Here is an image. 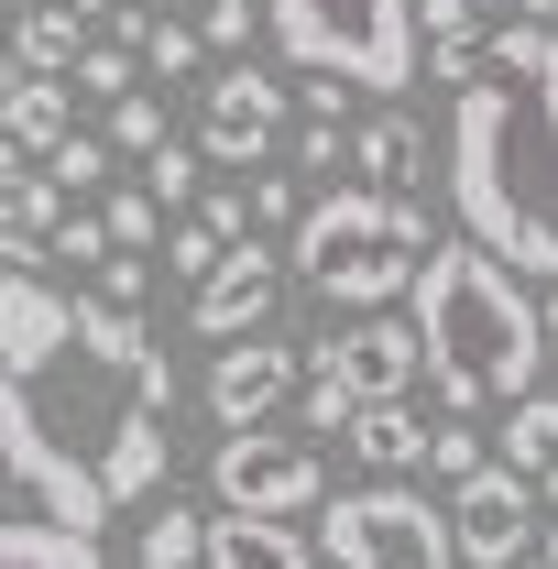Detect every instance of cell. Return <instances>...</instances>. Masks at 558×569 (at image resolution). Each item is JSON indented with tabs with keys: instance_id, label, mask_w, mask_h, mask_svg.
Returning <instances> with one entry per match:
<instances>
[{
	"instance_id": "obj_37",
	"label": "cell",
	"mask_w": 558,
	"mask_h": 569,
	"mask_svg": "<svg viewBox=\"0 0 558 569\" xmlns=\"http://www.w3.org/2000/svg\"><path fill=\"white\" fill-rule=\"evenodd\" d=\"M22 164H33V153H22V142H11V132H0V176H22Z\"/></svg>"
},
{
	"instance_id": "obj_26",
	"label": "cell",
	"mask_w": 558,
	"mask_h": 569,
	"mask_svg": "<svg viewBox=\"0 0 558 569\" xmlns=\"http://www.w3.org/2000/svg\"><path fill=\"white\" fill-rule=\"evenodd\" d=\"M44 176H56V198H88V187H110V142L99 132H67L44 153Z\"/></svg>"
},
{
	"instance_id": "obj_31",
	"label": "cell",
	"mask_w": 558,
	"mask_h": 569,
	"mask_svg": "<svg viewBox=\"0 0 558 569\" xmlns=\"http://www.w3.org/2000/svg\"><path fill=\"white\" fill-rule=\"evenodd\" d=\"M142 187H153V209H187V198H198V142H165V153L142 164Z\"/></svg>"
},
{
	"instance_id": "obj_42",
	"label": "cell",
	"mask_w": 558,
	"mask_h": 569,
	"mask_svg": "<svg viewBox=\"0 0 558 569\" xmlns=\"http://www.w3.org/2000/svg\"><path fill=\"white\" fill-rule=\"evenodd\" d=\"M515 569H548V559H537V548H526V559H515Z\"/></svg>"
},
{
	"instance_id": "obj_11",
	"label": "cell",
	"mask_w": 558,
	"mask_h": 569,
	"mask_svg": "<svg viewBox=\"0 0 558 569\" xmlns=\"http://www.w3.org/2000/svg\"><path fill=\"white\" fill-rule=\"evenodd\" d=\"M285 395H307V340H230V351L209 361V417L219 438H241V427H263L285 406Z\"/></svg>"
},
{
	"instance_id": "obj_3",
	"label": "cell",
	"mask_w": 558,
	"mask_h": 569,
	"mask_svg": "<svg viewBox=\"0 0 558 569\" xmlns=\"http://www.w3.org/2000/svg\"><path fill=\"white\" fill-rule=\"evenodd\" d=\"M417 351H427V383L449 417H492V406H526L537 372H548V329H537V296L515 263H492L482 241H438L427 252L417 296Z\"/></svg>"
},
{
	"instance_id": "obj_15",
	"label": "cell",
	"mask_w": 558,
	"mask_h": 569,
	"mask_svg": "<svg viewBox=\"0 0 558 569\" xmlns=\"http://www.w3.org/2000/svg\"><path fill=\"white\" fill-rule=\"evenodd\" d=\"M209 569H318V548L263 515H209Z\"/></svg>"
},
{
	"instance_id": "obj_12",
	"label": "cell",
	"mask_w": 558,
	"mask_h": 569,
	"mask_svg": "<svg viewBox=\"0 0 558 569\" xmlns=\"http://www.w3.org/2000/svg\"><path fill=\"white\" fill-rule=\"evenodd\" d=\"M275 307H285V263L263 252V230H252V241H230V263L187 296V329L230 351V340H263V329H275Z\"/></svg>"
},
{
	"instance_id": "obj_36",
	"label": "cell",
	"mask_w": 558,
	"mask_h": 569,
	"mask_svg": "<svg viewBox=\"0 0 558 569\" xmlns=\"http://www.w3.org/2000/svg\"><path fill=\"white\" fill-rule=\"evenodd\" d=\"M515 22H548V33H558V0H515Z\"/></svg>"
},
{
	"instance_id": "obj_25",
	"label": "cell",
	"mask_w": 558,
	"mask_h": 569,
	"mask_svg": "<svg viewBox=\"0 0 558 569\" xmlns=\"http://www.w3.org/2000/svg\"><path fill=\"white\" fill-rule=\"evenodd\" d=\"M219 263H230V241H219L209 219H176V241H165V274H176L187 296H198V284H209Z\"/></svg>"
},
{
	"instance_id": "obj_39",
	"label": "cell",
	"mask_w": 558,
	"mask_h": 569,
	"mask_svg": "<svg viewBox=\"0 0 558 569\" xmlns=\"http://www.w3.org/2000/svg\"><path fill=\"white\" fill-rule=\"evenodd\" d=\"M537 559H548V569H558V515H548V537H537Z\"/></svg>"
},
{
	"instance_id": "obj_18",
	"label": "cell",
	"mask_w": 558,
	"mask_h": 569,
	"mask_svg": "<svg viewBox=\"0 0 558 569\" xmlns=\"http://www.w3.org/2000/svg\"><path fill=\"white\" fill-rule=\"evenodd\" d=\"M361 471H427V417L417 406H372V417H350V438H340Z\"/></svg>"
},
{
	"instance_id": "obj_20",
	"label": "cell",
	"mask_w": 558,
	"mask_h": 569,
	"mask_svg": "<svg viewBox=\"0 0 558 569\" xmlns=\"http://www.w3.org/2000/svg\"><path fill=\"white\" fill-rule=\"evenodd\" d=\"M0 569H99V537L33 515V526H0Z\"/></svg>"
},
{
	"instance_id": "obj_9",
	"label": "cell",
	"mask_w": 558,
	"mask_h": 569,
	"mask_svg": "<svg viewBox=\"0 0 558 569\" xmlns=\"http://www.w3.org/2000/svg\"><path fill=\"white\" fill-rule=\"evenodd\" d=\"M285 110H296V88H285L275 67H230L198 88V164H219V176H263L285 153Z\"/></svg>"
},
{
	"instance_id": "obj_35",
	"label": "cell",
	"mask_w": 558,
	"mask_h": 569,
	"mask_svg": "<svg viewBox=\"0 0 558 569\" xmlns=\"http://www.w3.org/2000/svg\"><path fill=\"white\" fill-rule=\"evenodd\" d=\"M537 329H548V361H558V284L537 296Z\"/></svg>"
},
{
	"instance_id": "obj_28",
	"label": "cell",
	"mask_w": 558,
	"mask_h": 569,
	"mask_svg": "<svg viewBox=\"0 0 558 569\" xmlns=\"http://www.w3.org/2000/svg\"><path fill=\"white\" fill-rule=\"evenodd\" d=\"M99 219H110V252H153V241H165V209H153V187H121Z\"/></svg>"
},
{
	"instance_id": "obj_13",
	"label": "cell",
	"mask_w": 558,
	"mask_h": 569,
	"mask_svg": "<svg viewBox=\"0 0 558 569\" xmlns=\"http://www.w3.org/2000/svg\"><path fill=\"white\" fill-rule=\"evenodd\" d=\"M482 56H492V11L482 0H417V67L438 88H482Z\"/></svg>"
},
{
	"instance_id": "obj_21",
	"label": "cell",
	"mask_w": 558,
	"mask_h": 569,
	"mask_svg": "<svg viewBox=\"0 0 558 569\" xmlns=\"http://www.w3.org/2000/svg\"><path fill=\"white\" fill-rule=\"evenodd\" d=\"M56 219H67V198H56V176L44 164H22V176H0V241H56Z\"/></svg>"
},
{
	"instance_id": "obj_17",
	"label": "cell",
	"mask_w": 558,
	"mask_h": 569,
	"mask_svg": "<svg viewBox=\"0 0 558 569\" xmlns=\"http://www.w3.org/2000/svg\"><path fill=\"white\" fill-rule=\"evenodd\" d=\"M0 132L22 142L33 164L56 153V142L77 132V99H67V77H11V99H0Z\"/></svg>"
},
{
	"instance_id": "obj_7",
	"label": "cell",
	"mask_w": 558,
	"mask_h": 569,
	"mask_svg": "<svg viewBox=\"0 0 558 569\" xmlns=\"http://www.w3.org/2000/svg\"><path fill=\"white\" fill-rule=\"evenodd\" d=\"M329 569H460L449 503L406 493V482H361L329 503Z\"/></svg>"
},
{
	"instance_id": "obj_29",
	"label": "cell",
	"mask_w": 558,
	"mask_h": 569,
	"mask_svg": "<svg viewBox=\"0 0 558 569\" xmlns=\"http://www.w3.org/2000/svg\"><path fill=\"white\" fill-rule=\"evenodd\" d=\"M285 164H296V176H340L350 132H340V121H296V132H285Z\"/></svg>"
},
{
	"instance_id": "obj_41",
	"label": "cell",
	"mask_w": 558,
	"mask_h": 569,
	"mask_svg": "<svg viewBox=\"0 0 558 569\" xmlns=\"http://www.w3.org/2000/svg\"><path fill=\"white\" fill-rule=\"evenodd\" d=\"M11 77H22V67H11V56H0V99H11Z\"/></svg>"
},
{
	"instance_id": "obj_4",
	"label": "cell",
	"mask_w": 558,
	"mask_h": 569,
	"mask_svg": "<svg viewBox=\"0 0 558 569\" xmlns=\"http://www.w3.org/2000/svg\"><path fill=\"white\" fill-rule=\"evenodd\" d=\"M427 252H438V230H427L417 198H383V187H329V198H307V219H296L285 274H307L329 307H350V318H383L395 296H417Z\"/></svg>"
},
{
	"instance_id": "obj_24",
	"label": "cell",
	"mask_w": 558,
	"mask_h": 569,
	"mask_svg": "<svg viewBox=\"0 0 558 569\" xmlns=\"http://www.w3.org/2000/svg\"><path fill=\"white\" fill-rule=\"evenodd\" d=\"M67 88H88V99H132V88H142V56L121 44V33H99V44L77 56V77H67Z\"/></svg>"
},
{
	"instance_id": "obj_6",
	"label": "cell",
	"mask_w": 558,
	"mask_h": 569,
	"mask_svg": "<svg viewBox=\"0 0 558 569\" xmlns=\"http://www.w3.org/2000/svg\"><path fill=\"white\" fill-rule=\"evenodd\" d=\"M427 383V351H417V318H340L329 340H307V438H350V417L372 406H406Z\"/></svg>"
},
{
	"instance_id": "obj_10",
	"label": "cell",
	"mask_w": 558,
	"mask_h": 569,
	"mask_svg": "<svg viewBox=\"0 0 558 569\" xmlns=\"http://www.w3.org/2000/svg\"><path fill=\"white\" fill-rule=\"evenodd\" d=\"M449 537H460V569H515L537 537H548V503H537V482H526V471L482 460V471L449 493Z\"/></svg>"
},
{
	"instance_id": "obj_32",
	"label": "cell",
	"mask_w": 558,
	"mask_h": 569,
	"mask_svg": "<svg viewBox=\"0 0 558 569\" xmlns=\"http://www.w3.org/2000/svg\"><path fill=\"white\" fill-rule=\"evenodd\" d=\"M187 22H198V44H209V56H241V44H252V0H198Z\"/></svg>"
},
{
	"instance_id": "obj_27",
	"label": "cell",
	"mask_w": 558,
	"mask_h": 569,
	"mask_svg": "<svg viewBox=\"0 0 558 569\" xmlns=\"http://www.w3.org/2000/svg\"><path fill=\"white\" fill-rule=\"evenodd\" d=\"M492 449H482V427L471 417H449V427H427V471H438V482H449V493H460V482H471V471H482Z\"/></svg>"
},
{
	"instance_id": "obj_8",
	"label": "cell",
	"mask_w": 558,
	"mask_h": 569,
	"mask_svg": "<svg viewBox=\"0 0 558 569\" xmlns=\"http://www.w3.org/2000/svg\"><path fill=\"white\" fill-rule=\"evenodd\" d=\"M209 493L219 515H307V503L329 493V460H318V438H285V427H241V438H219L209 449Z\"/></svg>"
},
{
	"instance_id": "obj_5",
	"label": "cell",
	"mask_w": 558,
	"mask_h": 569,
	"mask_svg": "<svg viewBox=\"0 0 558 569\" xmlns=\"http://www.w3.org/2000/svg\"><path fill=\"white\" fill-rule=\"evenodd\" d=\"M263 33L296 77H340V88H417V0H263Z\"/></svg>"
},
{
	"instance_id": "obj_33",
	"label": "cell",
	"mask_w": 558,
	"mask_h": 569,
	"mask_svg": "<svg viewBox=\"0 0 558 569\" xmlns=\"http://www.w3.org/2000/svg\"><path fill=\"white\" fill-rule=\"evenodd\" d=\"M241 198H252V230H275V219H307V198H296V176H252Z\"/></svg>"
},
{
	"instance_id": "obj_40",
	"label": "cell",
	"mask_w": 558,
	"mask_h": 569,
	"mask_svg": "<svg viewBox=\"0 0 558 569\" xmlns=\"http://www.w3.org/2000/svg\"><path fill=\"white\" fill-rule=\"evenodd\" d=\"M0 56H11V0H0Z\"/></svg>"
},
{
	"instance_id": "obj_19",
	"label": "cell",
	"mask_w": 558,
	"mask_h": 569,
	"mask_svg": "<svg viewBox=\"0 0 558 569\" xmlns=\"http://www.w3.org/2000/svg\"><path fill=\"white\" fill-rule=\"evenodd\" d=\"M132 559H142V569H209V515H187V503L165 493L153 515H142Z\"/></svg>"
},
{
	"instance_id": "obj_16",
	"label": "cell",
	"mask_w": 558,
	"mask_h": 569,
	"mask_svg": "<svg viewBox=\"0 0 558 569\" xmlns=\"http://www.w3.org/2000/svg\"><path fill=\"white\" fill-rule=\"evenodd\" d=\"M88 44H99V33H88V11H67V0H44V11L11 22V67H22V77H77Z\"/></svg>"
},
{
	"instance_id": "obj_1",
	"label": "cell",
	"mask_w": 558,
	"mask_h": 569,
	"mask_svg": "<svg viewBox=\"0 0 558 569\" xmlns=\"http://www.w3.org/2000/svg\"><path fill=\"white\" fill-rule=\"evenodd\" d=\"M176 361L153 351L142 307L56 284L33 241H0V471L56 526L99 537L165 482Z\"/></svg>"
},
{
	"instance_id": "obj_23",
	"label": "cell",
	"mask_w": 558,
	"mask_h": 569,
	"mask_svg": "<svg viewBox=\"0 0 558 569\" xmlns=\"http://www.w3.org/2000/svg\"><path fill=\"white\" fill-rule=\"evenodd\" d=\"M99 142H110L121 164H153V153H165L176 132H165V110H153V99L132 88V99H110V132H99Z\"/></svg>"
},
{
	"instance_id": "obj_38",
	"label": "cell",
	"mask_w": 558,
	"mask_h": 569,
	"mask_svg": "<svg viewBox=\"0 0 558 569\" xmlns=\"http://www.w3.org/2000/svg\"><path fill=\"white\" fill-rule=\"evenodd\" d=\"M67 11H88V22H121V0H67Z\"/></svg>"
},
{
	"instance_id": "obj_34",
	"label": "cell",
	"mask_w": 558,
	"mask_h": 569,
	"mask_svg": "<svg viewBox=\"0 0 558 569\" xmlns=\"http://www.w3.org/2000/svg\"><path fill=\"white\" fill-rule=\"evenodd\" d=\"M142 284H153V263H142V252H110L88 296H110V307H142Z\"/></svg>"
},
{
	"instance_id": "obj_14",
	"label": "cell",
	"mask_w": 558,
	"mask_h": 569,
	"mask_svg": "<svg viewBox=\"0 0 558 569\" xmlns=\"http://www.w3.org/2000/svg\"><path fill=\"white\" fill-rule=\"evenodd\" d=\"M417 164H427V132L406 121V110H372V121L350 132V176L383 187V198H417Z\"/></svg>"
},
{
	"instance_id": "obj_2",
	"label": "cell",
	"mask_w": 558,
	"mask_h": 569,
	"mask_svg": "<svg viewBox=\"0 0 558 569\" xmlns=\"http://www.w3.org/2000/svg\"><path fill=\"white\" fill-rule=\"evenodd\" d=\"M449 198L460 241H482L492 263L526 284H558V33L548 22H492L482 88H460L449 110Z\"/></svg>"
},
{
	"instance_id": "obj_22",
	"label": "cell",
	"mask_w": 558,
	"mask_h": 569,
	"mask_svg": "<svg viewBox=\"0 0 558 569\" xmlns=\"http://www.w3.org/2000/svg\"><path fill=\"white\" fill-rule=\"evenodd\" d=\"M504 471H526V482H548V471H558V395L504 406Z\"/></svg>"
},
{
	"instance_id": "obj_30",
	"label": "cell",
	"mask_w": 558,
	"mask_h": 569,
	"mask_svg": "<svg viewBox=\"0 0 558 569\" xmlns=\"http://www.w3.org/2000/svg\"><path fill=\"white\" fill-rule=\"evenodd\" d=\"M44 263H110V219H99V209H67V219H56V241H44Z\"/></svg>"
}]
</instances>
